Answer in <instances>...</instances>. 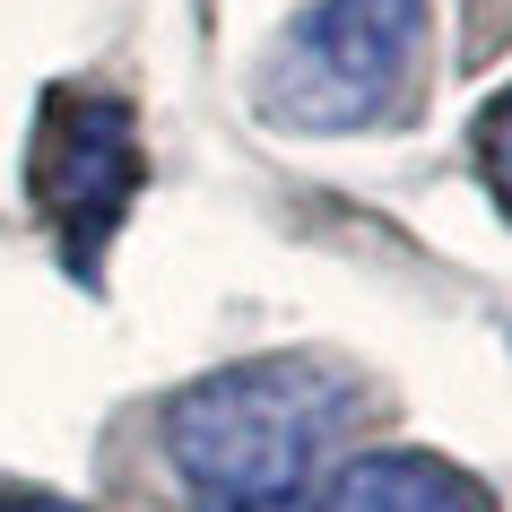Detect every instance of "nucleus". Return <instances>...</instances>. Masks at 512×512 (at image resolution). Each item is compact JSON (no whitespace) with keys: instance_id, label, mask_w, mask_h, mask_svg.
I'll use <instances>...</instances> for the list:
<instances>
[{"instance_id":"nucleus-1","label":"nucleus","mask_w":512,"mask_h":512,"mask_svg":"<svg viewBox=\"0 0 512 512\" xmlns=\"http://www.w3.org/2000/svg\"><path fill=\"white\" fill-rule=\"evenodd\" d=\"M356 408L330 356H252L165 400V460L200 512H322Z\"/></svg>"},{"instance_id":"nucleus-2","label":"nucleus","mask_w":512,"mask_h":512,"mask_svg":"<svg viewBox=\"0 0 512 512\" xmlns=\"http://www.w3.org/2000/svg\"><path fill=\"white\" fill-rule=\"evenodd\" d=\"M426 53V0H313L270 70V113L296 131H356L408 87Z\"/></svg>"},{"instance_id":"nucleus-3","label":"nucleus","mask_w":512,"mask_h":512,"mask_svg":"<svg viewBox=\"0 0 512 512\" xmlns=\"http://www.w3.org/2000/svg\"><path fill=\"white\" fill-rule=\"evenodd\" d=\"M139 183H148V157H139L131 105H113V96H53L44 105V131H35V200L53 209L70 270H96V252L131 217Z\"/></svg>"},{"instance_id":"nucleus-4","label":"nucleus","mask_w":512,"mask_h":512,"mask_svg":"<svg viewBox=\"0 0 512 512\" xmlns=\"http://www.w3.org/2000/svg\"><path fill=\"white\" fill-rule=\"evenodd\" d=\"M322 512H495V495L434 452H365L330 478Z\"/></svg>"},{"instance_id":"nucleus-5","label":"nucleus","mask_w":512,"mask_h":512,"mask_svg":"<svg viewBox=\"0 0 512 512\" xmlns=\"http://www.w3.org/2000/svg\"><path fill=\"white\" fill-rule=\"evenodd\" d=\"M478 165H486V191H495L504 217H512V87L478 113Z\"/></svg>"},{"instance_id":"nucleus-6","label":"nucleus","mask_w":512,"mask_h":512,"mask_svg":"<svg viewBox=\"0 0 512 512\" xmlns=\"http://www.w3.org/2000/svg\"><path fill=\"white\" fill-rule=\"evenodd\" d=\"M0 512H79V504H44V495H27V504H0Z\"/></svg>"}]
</instances>
